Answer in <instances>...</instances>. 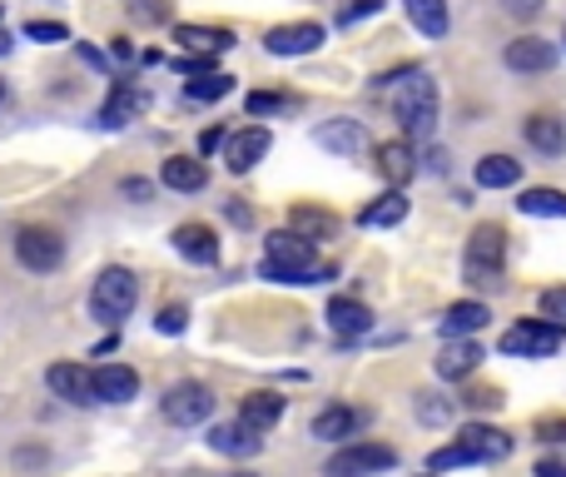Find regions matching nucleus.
I'll return each mask as SVG.
<instances>
[{
  "instance_id": "nucleus-1",
  "label": "nucleus",
  "mask_w": 566,
  "mask_h": 477,
  "mask_svg": "<svg viewBox=\"0 0 566 477\" xmlns=\"http://www.w3.org/2000/svg\"><path fill=\"white\" fill-rule=\"evenodd\" d=\"M377 85H393V115L413 139H427L437 129V80L417 65H403L383 75Z\"/></svg>"
},
{
  "instance_id": "nucleus-52",
  "label": "nucleus",
  "mask_w": 566,
  "mask_h": 477,
  "mask_svg": "<svg viewBox=\"0 0 566 477\" xmlns=\"http://www.w3.org/2000/svg\"><path fill=\"white\" fill-rule=\"evenodd\" d=\"M234 477H258V473H234Z\"/></svg>"
},
{
  "instance_id": "nucleus-36",
  "label": "nucleus",
  "mask_w": 566,
  "mask_h": 477,
  "mask_svg": "<svg viewBox=\"0 0 566 477\" xmlns=\"http://www.w3.org/2000/svg\"><path fill=\"white\" fill-rule=\"evenodd\" d=\"M467 463H477V457L467 453L462 443H447V447H437V453H427V467H432V473H452V467H467Z\"/></svg>"
},
{
  "instance_id": "nucleus-33",
  "label": "nucleus",
  "mask_w": 566,
  "mask_h": 477,
  "mask_svg": "<svg viewBox=\"0 0 566 477\" xmlns=\"http://www.w3.org/2000/svg\"><path fill=\"white\" fill-rule=\"evenodd\" d=\"M244 109H248L254 119H264V115H288V109H298V99L284 95V89H254V95L244 99Z\"/></svg>"
},
{
  "instance_id": "nucleus-45",
  "label": "nucleus",
  "mask_w": 566,
  "mask_h": 477,
  "mask_svg": "<svg viewBox=\"0 0 566 477\" xmlns=\"http://www.w3.org/2000/svg\"><path fill=\"white\" fill-rule=\"evenodd\" d=\"M224 139H228V129H218V125H214V129H204V139H199V155L209 159L214 149H224Z\"/></svg>"
},
{
  "instance_id": "nucleus-5",
  "label": "nucleus",
  "mask_w": 566,
  "mask_h": 477,
  "mask_svg": "<svg viewBox=\"0 0 566 477\" xmlns=\"http://www.w3.org/2000/svg\"><path fill=\"white\" fill-rule=\"evenodd\" d=\"M15 258L30 274H55L65 264V239L45 224H20L15 229Z\"/></svg>"
},
{
  "instance_id": "nucleus-37",
  "label": "nucleus",
  "mask_w": 566,
  "mask_h": 477,
  "mask_svg": "<svg viewBox=\"0 0 566 477\" xmlns=\"http://www.w3.org/2000/svg\"><path fill=\"white\" fill-rule=\"evenodd\" d=\"M536 308H542V318H552V324H566V284L542 288V298H536Z\"/></svg>"
},
{
  "instance_id": "nucleus-14",
  "label": "nucleus",
  "mask_w": 566,
  "mask_h": 477,
  "mask_svg": "<svg viewBox=\"0 0 566 477\" xmlns=\"http://www.w3.org/2000/svg\"><path fill=\"white\" fill-rule=\"evenodd\" d=\"M522 139L536 149L542 159H562L566 155V119L546 115V109H536V115L522 119Z\"/></svg>"
},
{
  "instance_id": "nucleus-10",
  "label": "nucleus",
  "mask_w": 566,
  "mask_h": 477,
  "mask_svg": "<svg viewBox=\"0 0 566 477\" xmlns=\"http://www.w3.org/2000/svg\"><path fill=\"white\" fill-rule=\"evenodd\" d=\"M268 149H274V135H268L264 125L234 129V135L224 139V169H228V174H248V169H254Z\"/></svg>"
},
{
  "instance_id": "nucleus-34",
  "label": "nucleus",
  "mask_w": 566,
  "mask_h": 477,
  "mask_svg": "<svg viewBox=\"0 0 566 477\" xmlns=\"http://www.w3.org/2000/svg\"><path fill=\"white\" fill-rule=\"evenodd\" d=\"M135 25H169L174 20V0H125Z\"/></svg>"
},
{
  "instance_id": "nucleus-53",
  "label": "nucleus",
  "mask_w": 566,
  "mask_h": 477,
  "mask_svg": "<svg viewBox=\"0 0 566 477\" xmlns=\"http://www.w3.org/2000/svg\"><path fill=\"white\" fill-rule=\"evenodd\" d=\"M0 15H6V6H0Z\"/></svg>"
},
{
  "instance_id": "nucleus-15",
  "label": "nucleus",
  "mask_w": 566,
  "mask_h": 477,
  "mask_svg": "<svg viewBox=\"0 0 566 477\" xmlns=\"http://www.w3.org/2000/svg\"><path fill=\"white\" fill-rule=\"evenodd\" d=\"M313 145L328 149V155L353 159V155H363L367 149V129L357 125V119H323V125L313 129Z\"/></svg>"
},
{
  "instance_id": "nucleus-51",
  "label": "nucleus",
  "mask_w": 566,
  "mask_h": 477,
  "mask_svg": "<svg viewBox=\"0 0 566 477\" xmlns=\"http://www.w3.org/2000/svg\"><path fill=\"white\" fill-rule=\"evenodd\" d=\"M0 99H6V80H0Z\"/></svg>"
},
{
  "instance_id": "nucleus-18",
  "label": "nucleus",
  "mask_w": 566,
  "mask_h": 477,
  "mask_svg": "<svg viewBox=\"0 0 566 477\" xmlns=\"http://www.w3.org/2000/svg\"><path fill=\"white\" fill-rule=\"evenodd\" d=\"M323 318H328V328H333L338 338H363L367 328H373V308H367L363 298H348V294L328 298Z\"/></svg>"
},
{
  "instance_id": "nucleus-6",
  "label": "nucleus",
  "mask_w": 566,
  "mask_h": 477,
  "mask_svg": "<svg viewBox=\"0 0 566 477\" xmlns=\"http://www.w3.org/2000/svg\"><path fill=\"white\" fill-rule=\"evenodd\" d=\"M159 413H164V423H174V427H199V423H209V413H214V393H209L204 383H194V378H184V383H174L164 398H159Z\"/></svg>"
},
{
  "instance_id": "nucleus-11",
  "label": "nucleus",
  "mask_w": 566,
  "mask_h": 477,
  "mask_svg": "<svg viewBox=\"0 0 566 477\" xmlns=\"http://www.w3.org/2000/svg\"><path fill=\"white\" fill-rule=\"evenodd\" d=\"M45 383H50V393L65 398V403H79V407L99 403L95 398V368H85V363H50Z\"/></svg>"
},
{
  "instance_id": "nucleus-42",
  "label": "nucleus",
  "mask_w": 566,
  "mask_h": 477,
  "mask_svg": "<svg viewBox=\"0 0 566 477\" xmlns=\"http://www.w3.org/2000/svg\"><path fill=\"white\" fill-rule=\"evenodd\" d=\"M75 55H79V60H85V65H89V70H99V75H109V55H99V50H95V45H85V40H75Z\"/></svg>"
},
{
  "instance_id": "nucleus-32",
  "label": "nucleus",
  "mask_w": 566,
  "mask_h": 477,
  "mask_svg": "<svg viewBox=\"0 0 566 477\" xmlns=\"http://www.w3.org/2000/svg\"><path fill=\"white\" fill-rule=\"evenodd\" d=\"M234 95V75H224V70H209V75H194L184 85V99L189 105H214V99Z\"/></svg>"
},
{
  "instance_id": "nucleus-38",
  "label": "nucleus",
  "mask_w": 566,
  "mask_h": 477,
  "mask_svg": "<svg viewBox=\"0 0 566 477\" xmlns=\"http://www.w3.org/2000/svg\"><path fill=\"white\" fill-rule=\"evenodd\" d=\"M154 328H159V333H169V338L184 333V328H189V308H184V304L159 308V314H154Z\"/></svg>"
},
{
  "instance_id": "nucleus-20",
  "label": "nucleus",
  "mask_w": 566,
  "mask_h": 477,
  "mask_svg": "<svg viewBox=\"0 0 566 477\" xmlns=\"http://www.w3.org/2000/svg\"><path fill=\"white\" fill-rule=\"evenodd\" d=\"M159 179H164V189L199 194V189L209 184V165H204V155H169L164 165H159Z\"/></svg>"
},
{
  "instance_id": "nucleus-12",
  "label": "nucleus",
  "mask_w": 566,
  "mask_h": 477,
  "mask_svg": "<svg viewBox=\"0 0 566 477\" xmlns=\"http://www.w3.org/2000/svg\"><path fill=\"white\" fill-rule=\"evenodd\" d=\"M506 70L512 75H552L556 70V45L552 40H536V35H522L506 45Z\"/></svg>"
},
{
  "instance_id": "nucleus-4",
  "label": "nucleus",
  "mask_w": 566,
  "mask_h": 477,
  "mask_svg": "<svg viewBox=\"0 0 566 477\" xmlns=\"http://www.w3.org/2000/svg\"><path fill=\"white\" fill-rule=\"evenodd\" d=\"M506 358H552L566 348V324H552V318H522L512 324L502 338H496Z\"/></svg>"
},
{
  "instance_id": "nucleus-23",
  "label": "nucleus",
  "mask_w": 566,
  "mask_h": 477,
  "mask_svg": "<svg viewBox=\"0 0 566 477\" xmlns=\"http://www.w3.org/2000/svg\"><path fill=\"white\" fill-rule=\"evenodd\" d=\"M487 324H492V308L477 304V298H462V304H452L442 314L437 333H442V338H472V333H482Z\"/></svg>"
},
{
  "instance_id": "nucleus-49",
  "label": "nucleus",
  "mask_w": 566,
  "mask_h": 477,
  "mask_svg": "<svg viewBox=\"0 0 566 477\" xmlns=\"http://www.w3.org/2000/svg\"><path fill=\"white\" fill-rule=\"evenodd\" d=\"M125 194L139 199V194H149V184H145V179H125Z\"/></svg>"
},
{
  "instance_id": "nucleus-17",
  "label": "nucleus",
  "mask_w": 566,
  "mask_h": 477,
  "mask_svg": "<svg viewBox=\"0 0 566 477\" xmlns=\"http://www.w3.org/2000/svg\"><path fill=\"white\" fill-rule=\"evenodd\" d=\"M457 443H462L477 463H502V457H512V433H502V427H492V423H467L462 433H457Z\"/></svg>"
},
{
  "instance_id": "nucleus-27",
  "label": "nucleus",
  "mask_w": 566,
  "mask_h": 477,
  "mask_svg": "<svg viewBox=\"0 0 566 477\" xmlns=\"http://www.w3.org/2000/svg\"><path fill=\"white\" fill-rule=\"evenodd\" d=\"M284 398L278 393H248L244 403H238V423H248L254 433H268V427L284 423Z\"/></svg>"
},
{
  "instance_id": "nucleus-44",
  "label": "nucleus",
  "mask_w": 566,
  "mask_h": 477,
  "mask_svg": "<svg viewBox=\"0 0 566 477\" xmlns=\"http://www.w3.org/2000/svg\"><path fill=\"white\" fill-rule=\"evenodd\" d=\"M462 403L467 407H492V413H496V407H502V393H496V388H477V393H467Z\"/></svg>"
},
{
  "instance_id": "nucleus-30",
  "label": "nucleus",
  "mask_w": 566,
  "mask_h": 477,
  "mask_svg": "<svg viewBox=\"0 0 566 477\" xmlns=\"http://www.w3.org/2000/svg\"><path fill=\"white\" fill-rule=\"evenodd\" d=\"M407 20H413V30H423L427 40H442L447 25H452V15H447V0H403Z\"/></svg>"
},
{
  "instance_id": "nucleus-31",
  "label": "nucleus",
  "mask_w": 566,
  "mask_h": 477,
  "mask_svg": "<svg viewBox=\"0 0 566 477\" xmlns=\"http://www.w3.org/2000/svg\"><path fill=\"white\" fill-rule=\"evenodd\" d=\"M516 209H522L526 219H566V194L552 184H532V189H522Z\"/></svg>"
},
{
  "instance_id": "nucleus-22",
  "label": "nucleus",
  "mask_w": 566,
  "mask_h": 477,
  "mask_svg": "<svg viewBox=\"0 0 566 477\" xmlns=\"http://www.w3.org/2000/svg\"><path fill=\"white\" fill-rule=\"evenodd\" d=\"M174 248L199 268H214L218 264V234L209 224H179L174 229Z\"/></svg>"
},
{
  "instance_id": "nucleus-28",
  "label": "nucleus",
  "mask_w": 566,
  "mask_h": 477,
  "mask_svg": "<svg viewBox=\"0 0 566 477\" xmlns=\"http://www.w3.org/2000/svg\"><path fill=\"white\" fill-rule=\"evenodd\" d=\"M407 219V194L403 189H387V194H377L373 204H363V214H357V224L363 229H393Z\"/></svg>"
},
{
  "instance_id": "nucleus-43",
  "label": "nucleus",
  "mask_w": 566,
  "mask_h": 477,
  "mask_svg": "<svg viewBox=\"0 0 566 477\" xmlns=\"http://www.w3.org/2000/svg\"><path fill=\"white\" fill-rule=\"evenodd\" d=\"M542 6H546V0H502V10H506V15H516V20L542 15Z\"/></svg>"
},
{
  "instance_id": "nucleus-9",
  "label": "nucleus",
  "mask_w": 566,
  "mask_h": 477,
  "mask_svg": "<svg viewBox=\"0 0 566 477\" xmlns=\"http://www.w3.org/2000/svg\"><path fill=\"white\" fill-rule=\"evenodd\" d=\"M367 407H348V403H333L323 407V413H313V423H308V433L318 437V443H353L357 433L367 427Z\"/></svg>"
},
{
  "instance_id": "nucleus-8",
  "label": "nucleus",
  "mask_w": 566,
  "mask_h": 477,
  "mask_svg": "<svg viewBox=\"0 0 566 477\" xmlns=\"http://www.w3.org/2000/svg\"><path fill=\"white\" fill-rule=\"evenodd\" d=\"M323 40H328V30L318 25V20H288V25L268 30L264 50H268V55L293 60V55H313V50H323Z\"/></svg>"
},
{
  "instance_id": "nucleus-40",
  "label": "nucleus",
  "mask_w": 566,
  "mask_h": 477,
  "mask_svg": "<svg viewBox=\"0 0 566 477\" xmlns=\"http://www.w3.org/2000/svg\"><path fill=\"white\" fill-rule=\"evenodd\" d=\"M377 10H383V0H353V6L338 10V25H357V20L377 15Z\"/></svg>"
},
{
  "instance_id": "nucleus-3",
  "label": "nucleus",
  "mask_w": 566,
  "mask_h": 477,
  "mask_svg": "<svg viewBox=\"0 0 566 477\" xmlns=\"http://www.w3.org/2000/svg\"><path fill=\"white\" fill-rule=\"evenodd\" d=\"M502 258H506V229L502 224H477L467 239V284L496 288L502 284Z\"/></svg>"
},
{
  "instance_id": "nucleus-24",
  "label": "nucleus",
  "mask_w": 566,
  "mask_h": 477,
  "mask_svg": "<svg viewBox=\"0 0 566 477\" xmlns=\"http://www.w3.org/2000/svg\"><path fill=\"white\" fill-rule=\"evenodd\" d=\"M377 174H383L393 189H403L407 179L417 174L413 145H407V139H383V145H377Z\"/></svg>"
},
{
  "instance_id": "nucleus-21",
  "label": "nucleus",
  "mask_w": 566,
  "mask_h": 477,
  "mask_svg": "<svg viewBox=\"0 0 566 477\" xmlns=\"http://www.w3.org/2000/svg\"><path fill=\"white\" fill-rule=\"evenodd\" d=\"M209 447L214 453H224V457H254L258 447H264V433H254L248 423H214L209 427Z\"/></svg>"
},
{
  "instance_id": "nucleus-35",
  "label": "nucleus",
  "mask_w": 566,
  "mask_h": 477,
  "mask_svg": "<svg viewBox=\"0 0 566 477\" xmlns=\"http://www.w3.org/2000/svg\"><path fill=\"white\" fill-rule=\"evenodd\" d=\"M20 35L35 40V45H65L70 25H60V20H25V30H20Z\"/></svg>"
},
{
  "instance_id": "nucleus-29",
  "label": "nucleus",
  "mask_w": 566,
  "mask_h": 477,
  "mask_svg": "<svg viewBox=\"0 0 566 477\" xmlns=\"http://www.w3.org/2000/svg\"><path fill=\"white\" fill-rule=\"evenodd\" d=\"M288 229H298L303 239H333L338 234V214L333 209H318V204H293L288 209Z\"/></svg>"
},
{
  "instance_id": "nucleus-50",
  "label": "nucleus",
  "mask_w": 566,
  "mask_h": 477,
  "mask_svg": "<svg viewBox=\"0 0 566 477\" xmlns=\"http://www.w3.org/2000/svg\"><path fill=\"white\" fill-rule=\"evenodd\" d=\"M10 45H15V40H10L6 30H0V55H10Z\"/></svg>"
},
{
  "instance_id": "nucleus-26",
  "label": "nucleus",
  "mask_w": 566,
  "mask_h": 477,
  "mask_svg": "<svg viewBox=\"0 0 566 477\" xmlns=\"http://www.w3.org/2000/svg\"><path fill=\"white\" fill-rule=\"evenodd\" d=\"M472 179H477V189H512V184H522V159L482 155L477 159V169H472Z\"/></svg>"
},
{
  "instance_id": "nucleus-39",
  "label": "nucleus",
  "mask_w": 566,
  "mask_h": 477,
  "mask_svg": "<svg viewBox=\"0 0 566 477\" xmlns=\"http://www.w3.org/2000/svg\"><path fill=\"white\" fill-rule=\"evenodd\" d=\"M417 417H423V423H447V417H452V403H442L437 393H417Z\"/></svg>"
},
{
  "instance_id": "nucleus-2",
  "label": "nucleus",
  "mask_w": 566,
  "mask_h": 477,
  "mask_svg": "<svg viewBox=\"0 0 566 477\" xmlns=\"http://www.w3.org/2000/svg\"><path fill=\"white\" fill-rule=\"evenodd\" d=\"M139 308V278L129 268H105L89 288V318L105 328H119Z\"/></svg>"
},
{
  "instance_id": "nucleus-47",
  "label": "nucleus",
  "mask_w": 566,
  "mask_h": 477,
  "mask_svg": "<svg viewBox=\"0 0 566 477\" xmlns=\"http://www.w3.org/2000/svg\"><path fill=\"white\" fill-rule=\"evenodd\" d=\"M532 473H536V477H566V463H562V457H542Z\"/></svg>"
},
{
  "instance_id": "nucleus-48",
  "label": "nucleus",
  "mask_w": 566,
  "mask_h": 477,
  "mask_svg": "<svg viewBox=\"0 0 566 477\" xmlns=\"http://www.w3.org/2000/svg\"><path fill=\"white\" fill-rule=\"evenodd\" d=\"M115 60H119V65H129V60H135V50H129V40H115Z\"/></svg>"
},
{
  "instance_id": "nucleus-46",
  "label": "nucleus",
  "mask_w": 566,
  "mask_h": 477,
  "mask_svg": "<svg viewBox=\"0 0 566 477\" xmlns=\"http://www.w3.org/2000/svg\"><path fill=\"white\" fill-rule=\"evenodd\" d=\"M224 219H228V224H238V229H248V224H254V209H248V204H234V199H228V204H224Z\"/></svg>"
},
{
  "instance_id": "nucleus-7",
  "label": "nucleus",
  "mask_w": 566,
  "mask_h": 477,
  "mask_svg": "<svg viewBox=\"0 0 566 477\" xmlns=\"http://www.w3.org/2000/svg\"><path fill=\"white\" fill-rule=\"evenodd\" d=\"M397 467V453L387 443H348L328 457V477H373Z\"/></svg>"
},
{
  "instance_id": "nucleus-19",
  "label": "nucleus",
  "mask_w": 566,
  "mask_h": 477,
  "mask_svg": "<svg viewBox=\"0 0 566 477\" xmlns=\"http://www.w3.org/2000/svg\"><path fill=\"white\" fill-rule=\"evenodd\" d=\"M95 398L99 403H135L139 398V373L129 363H99L95 368Z\"/></svg>"
},
{
  "instance_id": "nucleus-41",
  "label": "nucleus",
  "mask_w": 566,
  "mask_h": 477,
  "mask_svg": "<svg viewBox=\"0 0 566 477\" xmlns=\"http://www.w3.org/2000/svg\"><path fill=\"white\" fill-rule=\"evenodd\" d=\"M542 443H566V417H536V427H532Z\"/></svg>"
},
{
  "instance_id": "nucleus-16",
  "label": "nucleus",
  "mask_w": 566,
  "mask_h": 477,
  "mask_svg": "<svg viewBox=\"0 0 566 477\" xmlns=\"http://www.w3.org/2000/svg\"><path fill=\"white\" fill-rule=\"evenodd\" d=\"M482 343H472V338H447L442 353H437V378H447V383H462V378H472L477 368H482Z\"/></svg>"
},
{
  "instance_id": "nucleus-13",
  "label": "nucleus",
  "mask_w": 566,
  "mask_h": 477,
  "mask_svg": "<svg viewBox=\"0 0 566 477\" xmlns=\"http://www.w3.org/2000/svg\"><path fill=\"white\" fill-rule=\"evenodd\" d=\"M149 105H154V95H149L145 85H125V80H119V85L109 89L105 109H99V125H105V129H125L129 119H139Z\"/></svg>"
},
{
  "instance_id": "nucleus-25",
  "label": "nucleus",
  "mask_w": 566,
  "mask_h": 477,
  "mask_svg": "<svg viewBox=\"0 0 566 477\" xmlns=\"http://www.w3.org/2000/svg\"><path fill=\"white\" fill-rule=\"evenodd\" d=\"M174 40L189 55H224V50H234V30L224 25H174Z\"/></svg>"
}]
</instances>
